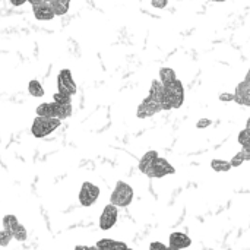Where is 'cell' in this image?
I'll use <instances>...</instances> for the list:
<instances>
[{
    "mask_svg": "<svg viewBox=\"0 0 250 250\" xmlns=\"http://www.w3.org/2000/svg\"><path fill=\"white\" fill-rule=\"evenodd\" d=\"M246 161V158H245V154H243V151H240V152H237L233 158H231V167H240L243 163Z\"/></svg>",
    "mask_w": 250,
    "mask_h": 250,
    "instance_id": "24",
    "label": "cell"
},
{
    "mask_svg": "<svg viewBox=\"0 0 250 250\" xmlns=\"http://www.w3.org/2000/svg\"><path fill=\"white\" fill-rule=\"evenodd\" d=\"M62 125V120L60 119H56V117H45V116H37L32 122V126H31V133L34 138H45L48 136L50 133H53L59 126Z\"/></svg>",
    "mask_w": 250,
    "mask_h": 250,
    "instance_id": "1",
    "label": "cell"
},
{
    "mask_svg": "<svg viewBox=\"0 0 250 250\" xmlns=\"http://www.w3.org/2000/svg\"><path fill=\"white\" fill-rule=\"evenodd\" d=\"M149 95L154 97L155 100L161 101L163 95H164V83L160 79H154L151 82V88H149Z\"/></svg>",
    "mask_w": 250,
    "mask_h": 250,
    "instance_id": "16",
    "label": "cell"
},
{
    "mask_svg": "<svg viewBox=\"0 0 250 250\" xmlns=\"http://www.w3.org/2000/svg\"><path fill=\"white\" fill-rule=\"evenodd\" d=\"M32 12H34L35 19H38V21H51L56 16L51 3L50 1H44V0L32 4Z\"/></svg>",
    "mask_w": 250,
    "mask_h": 250,
    "instance_id": "10",
    "label": "cell"
},
{
    "mask_svg": "<svg viewBox=\"0 0 250 250\" xmlns=\"http://www.w3.org/2000/svg\"><path fill=\"white\" fill-rule=\"evenodd\" d=\"M12 237L16 239L18 242H25V240H26V230H25V227H23L22 224H19V226L16 227V230L13 231Z\"/></svg>",
    "mask_w": 250,
    "mask_h": 250,
    "instance_id": "22",
    "label": "cell"
},
{
    "mask_svg": "<svg viewBox=\"0 0 250 250\" xmlns=\"http://www.w3.org/2000/svg\"><path fill=\"white\" fill-rule=\"evenodd\" d=\"M26 1H29L31 4H35V3H38V1H41V0H26Z\"/></svg>",
    "mask_w": 250,
    "mask_h": 250,
    "instance_id": "32",
    "label": "cell"
},
{
    "mask_svg": "<svg viewBox=\"0 0 250 250\" xmlns=\"http://www.w3.org/2000/svg\"><path fill=\"white\" fill-rule=\"evenodd\" d=\"M176 173V168L166 160V158H161L158 157L154 163V166L148 170L146 176L151 177V179H161L164 176H168V174H174Z\"/></svg>",
    "mask_w": 250,
    "mask_h": 250,
    "instance_id": "8",
    "label": "cell"
},
{
    "mask_svg": "<svg viewBox=\"0 0 250 250\" xmlns=\"http://www.w3.org/2000/svg\"><path fill=\"white\" fill-rule=\"evenodd\" d=\"M53 10L56 13V16H63L69 12L70 7V0H50Z\"/></svg>",
    "mask_w": 250,
    "mask_h": 250,
    "instance_id": "15",
    "label": "cell"
},
{
    "mask_svg": "<svg viewBox=\"0 0 250 250\" xmlns=\"http://www.w3.org/2000/svg\"><path fill=\"white\" fill-rule=\"evenodd\" d=\"M100 198V188L91 182H83L79 190V202L82 207H92Z\"/></svg>",
    "mask_w": 250,
    "mask_h": 250,
    "instance_id": "5",
    "label": "cell"
},
{
    "mask_svg": "<svg viewBox=\"0 0 250 250\" xmlns=\"http://www.w3.org/2000/svg\"><path fill=\"white\" fill-rule=\"evenodd\" d=\"M246 127H250V117L249 120H248V123H246Z\"/></svg>",
    "mask_w": 250,
    "mask_h": 250,
    "instance_id": "35",
    "label": "cell"
},
{
    "mask_svg": "<svg viewBox=\"0 0 250 250\" xmlns=\"http://www.w3.org/2000/svg\"><path fill=\"white\" fill-rule=\"evenodd\" d=\"M174 79H177V76H176V72H174L171 67H161V69H160V81H161L164 85L173 82Z\"/></svg>",
    "mask_w": 250,
    "mask_h": 250,
    "instance_id": "19",
    "label": "cell"
},
{
    "mask_svg": "<svg viewBox=\"0 0 250 250\" xmlns=\"http://www.w3.org/2000/svg\"><path fill=\"white\" fill-rule=\"evenodd\" d=\"M168 0H151V4L157 9H164L167 6Z\"/></svg>",
    "mask_w": 250,
    "mask_h": 250,
    "instance_id": "27",
    "label": "cell"
},
{
    "mask_svg": "<svg viewBox=\"0 0 250 250\" xmlns=\"http://www.w3.org/2000/svg\"><path fill=\"white\" fill-rule=\"evenodd\" d=\"M28 92H29L32 97H35V98L44 97V88H42V85L40 83V81H37V79H31V81H29V83H28Z\"/></svg>",
    "mask_w": 250,
    "mask_h": 250,
    "instance_id": "17",
    "label": "cell"
},
{
    "mask_svg": "<svg viewBox=\"0 0 250 250\" xmlns=\"http://www.w3.org/2000/svg\"><path fill=\"white\" fill-rule=\"evenodd\" d=\"M161 104L158 100H155L154 97H151L148 94V97L139 104L138 110H136V116L139 119H148V117H152L154 114H157L158 111H161Z\"/></svg>",
    "mask_w": 250,
    "mask_h": 250,
    "instance_id": "7",
    "label": "cell"
},
{
    "mask_svg": "<svg viewBox=\"0 0 250 250\" xmlns=\"http://www.w3.org/2000/svg\"><path fill=\"white\" fill-rule=\"evenodd\" d=\"M10 240H12V234H10L7 230L3 229V230L0 231V246H1V248H6V246L10 243Z\"/></svg>",
    "mask_w": 250,
    "mask_h": 250,
    "instance_id": "25",
    "label": "cell"
},
{
    "mask_svg": "<svg viewBox=\"0 0 250 250\" xmlns=\"http://www.w3.org/2000/svg\"><path fill=\"white\" fill-rule=\"evenodd\" d=\"M211 167L217 173H224V171H230L231 170V163L226 161V160H212L211 161Z\"/></svg>",
    "mask_w": 250,
    "mask_h": 250,
    "instance_id": "20",
    "label": "cell"
},
{
    "mask_svg": "<svg viewBox=\"0 0 250 250\" xmlns=\"http://www.w3.org/2000/svg\"><path fill=\"white\" fill-rule=\"evenodd\" d=\"M53 101L59 103V104H72V95L69 94H63V92H56L53 95Z\"/></svg>",
    "mask_w": 250,
    "mask_h": 250,
    "instance_id": "21",
    "label": "cell"
},
{
    "mask_svg": "<svg viewBox=\"0 0 250 250\" xmlns=\"http://www.w3.org/2000/svg\"><path fill=\"white\" fill-rule=\"evenodd\" d=\"M211 125H212V122H211L209 119H201V120L196 123V127H198V129H205V127L211 126Z\"/></svg>",
    "mask_w": 250,
    "mask_h": 250,
    "instance_id": "26",
    "label": "cell"
},
{
    "mask_svg": "<svg viewBox=\"0 0 250 250\" xmlns=\"http://www.w3.org/2000/svg\"><path fill=\"white\" fill-rule=\"evenodd\" d=\"M25 1H26V0H10V4H13V6L18 7V6H22Z\"/></svg>",
    "mask_w": 250,
    "mask_h": 250,
    "instance_id": "31",
    "label": "cell"
},
{
    "mask_svg": "<svg viewBox=\"0 0 250 250\" xmlns=\"http://www.w3.org/2000/svg\"><path fill=\"white\" fill-rule=\"evenodd\" d=\"M97 249L101 250H113V249H127V245L123 242H117V240H110V239H103L100 242H97L95 245Z\"/></svg>",
    "mask_w": 250,
    "mask_h": 250,
    "instance_id": "14",
    "label": "cell"
},
{
    "mask_svg": "<svg viewBox=\"0 0 250 250\" xmlns=\"http://www.w3.org/2000/svg\"><path fill=\"white\" fill-rule=\"evenodd\" d=\"M117 217H119V207H116L113 204L105 205V208L103 209V212L100 215V229L103 231L113 229L117 223Z\"/></svg>",
    "mask_w": 250,
    "mask_h": 250,
    "instance_id": "9",
    "label": "cell"
},
{
    "mask_svg": "<svg viewBox=\"0 0 250 250\" xmlns=\"http://www.w3.org/2000/svg\"><path fill=\"white\" fill-rule=\"evenodd\" d=\"M44 1H50V0H44Z\"/></svg>",
    "mask_w": 250,
    "mask_h": 250,
    "instance_id": "36",
    "label": "cell"
},
{
    "mask_svg": "<svg viewBox=\"0 0 250 250\" xmlns=\"http://www.w3.org/2000/svg\"><path fill=\"white\" fill-rule=\"evenodd\" d=\"M243 154H245V158H246V161H250V145H246V146H243Z\"/></svg>",
    "mask_w": 250,
    "mask_h": 250,
    "instance_id": "30",
    "label": "cell"
},
{
    "mask_svg": "<svg viewBox=\"0 0 250 250\" xmlns=\"http://www.w3.org/2000/svg\"><path fill=\"white\" fill-rule=\"evenodd\" d=\"M246 81H249L250 82V69H249V72H248V75H246Z\"/></svg>",
    "mask_w": 250,
    "mask_h": 250,
    "instance_id": "33",
    "label": "cell"
},
{
    "mask_svg": "<svg viewBox=\"0 0 250 250\" xmlns=\"http://www.w3.org/2000/svg\"><path fill=\"white\" fill-rule=\"evenodd\" d=\"M133 189L130 185H127L126 182H122L119 180L114 186V190L110 196V204L119 207V208H125V207H129L133 201Z\"/></svg>",
    "mask_w": 250,
    "mask_h": 250,
    "instance_id": "3",
    "label": "cell"
},
{
    "mask_svg": "<svg viewBox=\"0 0 250 250\" xmlns=\"http://www.w3.org/2000/svg\"><path fill=\"white\" fill-rule=\"evenodd\" d=\"M190 245H192V240L189 239V236H186L183 233H173V234H170V239H168V248L170 249H186Z\"/></svg>",
    "mask_w": 250,
    "mask_h": 250,
    "instance_id": "12",
    "label": "cell"
},
{
    "mask_svg": "<svg viewBox=\"0 0 250 250\" xmlns=\"http://www.w3.org/2000/svg\"><path fill=\"white\" fill-rule=\"evenodd\" d=\"M57 89L59 92L63 94H69V95H75L78 88H76V82L73 81L72 72L69 69H62L57 75Z\"/></svg>",
    "mask_w": 250,
    "mask_h": 250,
    "instance_id": "6",
    "label": "cell"
},
{
    "mask_svg": "<svg viewBox=\"0 0 250 250\" xmlns=\"http://www.w3.org/2000/svg\"><path fill=\"white\" fill-rule=\"evenodd\" d=\"M212 1H217V3H223V1H227V0H212Z\"/></svg>",
    "mask_w": 250,
    "mask_h": 250,
    "instance_id": "34",
    "label": "cell"
},
{
    "mask_svg": "<svg viewBox=\"0 0 250 250\" xmlns=\"http://www.w3.org/2000/svg\"><path fill=\"white\" fill-rule=\"evenodd\" d=\"M234 101L240 105H246L250 107V82L249 81H243L237 85L236 92H234Z\"/></svg>",
    "mask_w": 250,
    "mask_h": 250,
    "instance_id": "11",
    "label": "cell"
},
{
    "mask_svg": "<svg viewBox=\"0 0 250 250\" xmlns=\"http://www.w3.org/2000/svg\"><path fill=\"white\" fill-rule=\"evenodd\" d=\"M239 144H240L242 146L250 145V133L248 129L240 130V133H239Z\"/></svg>",
    "mask_w": 250,
    "mask_h": 250,
    "instance_id": "23",
    "label": "cell"
},
{
    "mask_svg": "<svg viewBox=\"0 0 250 250\" xmlns=\"http://www.w3.org/2000/svg\"><path fill=\"white\" fill-rule=\"evenodd\" d=\"M149 249H151V250H154V249H167V246H166L164 243H160V242H154V243H151Z\"/></svg>",
    "mask_w": 250,
    "mask_h": 250,
    "instance_id": "29",
    "label": "cell"
},
{
    "mask_svg": "<svg viewBox=\"0 0 250 250\" xmlns=\"http://www.w3.org/2000/svg\"><path fill=\"white\" fill-rule=\"evenodd\" d=\"M220 101L223 103H229V101H234V94H229V92H224L220 95Z\"/></svg>",
    "mask_w": 250,
    "mask_h": 250,
    "instance_id": "28",
    "label": "cell"
},
{
    "mask_svg": "<svg viewBox=\"0 0 250 250\" xmlns=\"http://www.w3.org/2000/svg\"><path fill=\"white\" fill-rule=\"evenodd\" d=\"M37 116H45V117H56L60 120H64L72 116V104H59L56 101L53 103H41L37 110Z\"/></svg>",
    "mask_w": 250,
    "mask_h": 250,
    "instance_id": "2",
    "label": "cell"
},
{
    "mask_svg": "<svg viewBox=\"0 0 250 250\" xmlns=\"http://www.w3.org/2000/svg\"><path fill=\"white\" fill-rule=\"evenodd\" d=\"M18 226H19V221H18V218H16L15 215L7 214V215L3 217V229L7 230L10 234H13V231L16 230Z\"/></svg>",
    "mask_w": 250,
    "mask_h": 250,
    "instance_id": "18",
    "label": "cell"
},
{
    "mask_svg": "<svg viewBox=\"0 0 250 250\" xmlns=\"http://www.w3.org/2000/svg\"><path fill=\"white\" fill-rule=\"evenodd\" d=\"M158 157H160V155H158L157 151H148V152H145L144 157H142L141 161H139V171L144 173V174H146L148 170L154 166V163H155V160H157Z\"/></svg>",
    "mask_w": 250,
    "mask_h": 250,
    "instance_id": "13",
    "label": "cell"
},
{
    "mask_svg": "<svg viewBox=\"0 0 250 250\" xmlns=\"http://www.w3.org/2000/svg\"><path fill=\"white\" fill-rule=\"evenodd\" d=\"M164 92H166L167 98L170 100L173 108H180L183 105V101H185V88H183L182 81L174 79L173 82L164 85Z\"/></svg>",
    "mask_w": 250,
    "mask_h": 250,
    "instance_id": "4",
    "label": "cell"
}]
</instances>
